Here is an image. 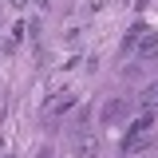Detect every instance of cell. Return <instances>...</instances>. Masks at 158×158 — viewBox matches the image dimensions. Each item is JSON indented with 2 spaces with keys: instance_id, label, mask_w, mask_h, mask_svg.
Segmentation results:
<instances>
[{
  "instance_id": "obj_1",
  "label": "cell",
  "mask_w": 158,
  "mask_h": 158,
  "mask_svg": "<svg viewBox=\"0 0 158 158\" xmlns=\"http://www.w3.org/2000/svg\"><path fill=\"white\" fill-rule=\"evenodd\" d=\"M150 123H154V111H142V115L131 123V131L123 138V154H142V150H150Z\"/></svg>"
},
{
  "instance_id": "obj_2",
  "label": "cell",
  "mask_w": 158,
  "mask_h": 158,
  "mask_svg": "<svg viewBox=\"0 0 158 158\" xmlns=\"http://www.w3.org/2000/svg\"><path fill=\"white\" fill-rule=\"evenodd\" d=\"M71 107H75V91H56V95H48V103H44L48 115H63Z\"/></svg>"
},
{
  "instance_id": "obj_3",
  "label": "cell",
  "mask_w": 158,
  "mask_h": 158,
  "mask_svg": "<svg viewBox=\"0 0 158 158\" xmlns=\"http://www.w3.org/2000/svg\"><path fill=\"white\" fill-rule=\"evenodd\" d=\"M99 150H103V142H99L95 135H79L75 146H71V154H75V158H95Z\"/></svg>"
},
{
  "instance_id": "obj_4",
  "label": "cell",
  "mask_w": 158,
  "mask_h": 158,
  "mask_svg": "<svg viewBox=\"0 0 158 158\" xmlns=\"http://www.w3.org/2000/svg\"><path fill=\"white\" fill-rule=\"evenodd\" d=\"M127 118V99H107L103 103V123L111 127V123H123Z\"/></svg>"
},
{
  "instance_id": "obj_5",
  "label": "cell",
  "mask_w": 158,
  "mask_h": 158,
  "mask_svg": "<svg viewBox=\"0 0 158 158\" xmlns=\"http://www.w3.org/2000/svg\"><path fill=\"white\" fill-rule=\"evenodd\" d=\"M135 52H138L142 59H158V32H142L138 44H135Z\"/></svg>"
},
{
  "instance_id": "obj_6",
  "label": "cell",
  "mask_w": 158,
  "mask_h": 158,
  "mask_svg": "<svg viewBox=\"0 0 158 158\" xmlns=\"http://www.w3.org/2000/svg\"><path fill=\"white\" fill-rule=\"evenodd\" d=\"M154 103H158V83L142 91V111H154Z\"/></svg>"
},
{
  "instance_id": "obj_7",
  "label": "cell",
  "mask_w": 158,
  "mask_h": 158,
  "mask_svg": "<svg viewBox=\"0 0 158 158\" xmlns=\"http://www.w3.org/2000/svg\"><path fill=\"white\" fill-rule=\"evenodd\" d=\"M138 36H142V28H131V32H127V40H123V48H127V52H135Z\"/></svg>"
},
{
  "instance_id": "obj_8",
  "label": "cell",
  "mask_w": 158,
  "mask_h": 158,
  "mask_svg": "<svg viewBox=\"0 0 158 158\" xmlns=\"http://www.w3.org/2000/svg\"><path fill=\"white\" fill-rule=\"evenodd\" d=\"M107 8V0H87V12H103Z\"/></svg>"
},
{
  "instance_id": "obj_9",
  "label": "cell",
  "mask_w": 158,
  "mask_h": 158,
  "mask_svg": "<svg viewBox=\"0 0 158 158\" xmlns=\"http://www.w3.org/2000/svg\"><path fill=\"white\" fill-rule=\"evenodd\" d=\"M12 4H28V0H12Z\"/></svg>"
},
{
  "instance_id": "obj_10",
  "label": "cell",
  "mask_w": 158,
  "mask_h": 158,
  "mask_svg": "<svg viewBox=\"0 0 158 158\" xmlns=\"http://www.w3.org/2000/svg\"><path fill=\"white\" fill-rule=\"evenodd\" d=\"M0 56H4V48H0Z\"/></svg>"
},
{
  "instance_id": "obj_11",
  "label": "cell",
  "mask_w": 158,
  "mask_h": 158,
  "mask_svg": "<svg viewBox=\"0 0 158 158\" xmlns=\"http://www.w3.org/2000/svg\"><path fill=\"white\" fill-rule=\"evenodd\" d=\"M8 158H16V154H8Z\"/></svg>"
}]
</instances>
